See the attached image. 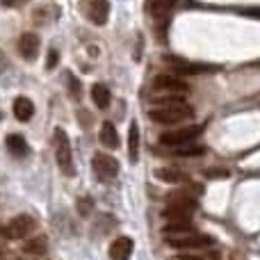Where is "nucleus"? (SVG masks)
<instances>
[{
    "label": "nucleus",
    "mask_w": 260,
    "mask_h": 260,
    "mask_svg": "<svg viewBox=\"0 0 260 260\" xmlns=\"http://www.w3.org/2000/svg\"><path fill=\"white\" fill-rule=\"evenodd\" d=\"M148 117L155 123H180V121H187V119L194 117V108L185 103L180 96H176V99L169 96V99H162L160 108L151 110Z\"/></svg>",
    "instance_id": "nucleus-1"
},
{
    "label": "nucleus",
    "mask_w": 260,
    "mask_h": 260,
    "mask_svg": "<svg viewBox=\"0 0 260 260\" xmlns=\"http://www.w3.org/2000/svg\"><path fill=\"white\" fill-rule=\"evenodd\" d=\"M53 142H55V157H57V165H59V169H62V174L64 176H73L76 174V167H73L71 142H69L67 133H64L62 128H55Z\"/></svg>",
    "instance_id": "nucleus-2"
},
{
    "label": "nucleus",
    "mask_w": 260,
    "mask_h": 260,
    "mask_svg": "<svg viewBox=\"0 0 260 260\" xmlns=\"http://www.w3.org/2000/svg\"><path fill=\"white\" fill-rule=\"evenodd\" d=\"M203 133V126H187V128H178V130H171V133H165L160 137L162 146H183V144H192L199 135Z\"/></svg>",
    "instance_id": "nucleus-3"
},
{
    "label": "nucleus",
    "mask_w": 260,
    "mask_h": 260,
    "mask_svg": "<svg viewBox=\"0 0 260 260\" xmlns=\"http://www.w3.org/2000/svg\"><path fill=\"white\" fill-rule=\"evenodd\" d=\"M91 167H94V174L99 180H112L119 174V162L108 153H96Z\"/></svg>",
    "instance_id": "nucleus-4"
},
{
    "label": "nucleus",
    "mask_w": 260,
    "mask_h": 260,
    "mask_svg": "<svg viewBox=\"0 0 260 260\" xmlns=\"http://www.w3.org/2000/svg\"><path fill=\"white\" fill-rule=\"evenodd\" d=\"M35 226H37L35 217L16 215L7 226H5L3 233H5V238H9V240H21V238H25L27 233H32V231H35Z\"/></svg>",
    "instance_id": "nucleus-5"
},
{
    "label": "nucleus",
    "mask_w": 260,
    "mask_h": 260,
    "mask_svg": "<svg viewBox=\"0 0 260 260\" xmlns=\"http://www.w3.org/2000/svg\"><path fill=\"white\" fill-rule=\"evenodd\" d=\"M153 89L167 91V94H187L189 87L178 76H155L153 78Z\"/></svg>",
    "instance_id": "nucleus-6"
},
{
    "label": "nucleus",
    "mask_w": 260,
    "mask_h": 260,
    "mask_svg": "<svg viewBox=\"0 0 260 260\" xmlns=\"http://www.w3.org/2000/svg\"><path fill=\"white\" fill-rule=\"evenodd\" d=\"M169 244L176 249H201V247H210L212 240L201 233H189L183 235V238H169Z\"/></svg>",
    "instance_id": "nucleus-7"
},
{
    "label": "nucleus",
    "mask_w": 260,
    "mask_h": 260,
    "mask_svg": "<svg viewBox=\"0 0 260 260\" xmlns=\"http://www.w3.org/2000/svg\"><path fill=\"white\" fill-rule=\"evenodd\" d=\"M39 46H41L39 35H35V32H25V35L18 39V53H21L23 59H35L37 55H39Z\"/></svg>",
    "instance_id": "nucleus-8"
},
{
    "label": "nucleus",
    "mask_w": 260,
    "mask_h": 260,
    "mask_svg": "<svg viewBox=\"0 0 260 260\" xmlns=\"http://www.w3.org/2000/svg\"><path fill=\"white\" fill-rule=\"evenodd\" d=\"M87 16L94 25H105L110 18V3L108 0H91L87 5Z\"/></svg>",
    "instance_id": "nucleus-9"
},
{
    "label": "nucleus",
    "mask_w": 260,
    "mask_h": 260,
    "mask_svg": "<svg viewBox=\"0 0 260 260\" xmlns=\"http://www.w3.org/2000/svg\"><path fill=\"white\" fill-rule=\"evenodd\" d=\"M169 62L174 64L176 73H180V76H197V73L215 71V67H210V64H194V62H185V59H176V57H169Z\"/></svg>",
    "instance_id": "nucleus-10"
},
{
    "label": "nucleus",
    "mask_w": 260,
    "mask_h": 260,
    "mask_svg": "<svg viewBox=\"0 0 260 260\" xmlns=\"http://www.w3.org/2000/svg\"><path fill=\"white\" fill-rule=\"evenodd\" d=\"M133 249H135V244L130 238H117L112 244H110V258L112 260H130Z\"/></svg>",
    "instance_id": "nucleus-11"
},
{
    "label": "nucleus",
    "mask_w": 260,
    "mask_h": 260,
    "mask_svg": "<svg viewBox=\"0 0 260 260\" xmlns=\"http://www.w3.org/2000/svg\"><path fill=\"white\" fill-rule=\"evenodd\" d=\"M167 203L169 208H180V210H187V212H194L197 210V199L187 192H174L167 197Z\"/></svg>",
    "instance_id": "nucleus-12"
},
{
    "label": "nucleus",
    "mask_w": 260,
    "mask_h": 260,
    "mask_svg": "<svg viewBox=\"0 0 260 260\" xmlns=\"http://www.w3.org/2000/svg\"><path fill=\"white\" fill-rule=\"evenodd\" d=\"M14 117H16L18 121H30V119L35 117V103H32L30 99H25V96H18V99L14 101Z\"/></svg>",
    "instance_id": "nucleus-13"
},
{
    "label": "nucleus",
    "mask_w": 260,
    "mask_h": 260,
    "mask_svg": "<svg viewBox=\"0 0 260 260\" xmlns=\"http://www.w3.org/2000/svg\"><path fill=\"white\" fill-rule=\"evenodd\" d=\"M5 144H7V151L12 153L14 157H25L27 153H30V146H27L23 135H7Z\"/></svg>",
    "instance_id": "nucleus-14"
},
{
    "label": "nucleus",
    "mask_w": 260,
    "mask_h": 260,
    "mask_svg": "<svg viewBox=\"0 0 260 260\" xmlns=\"http://www.w3.org/2000/svg\"><path fill=\"white\" fill-rule=\"evenodd\" d=\"M99 139L105 148H117L119 146V135H117V128H114L112 121H103L101 126V133H99Z\"/></svg>",
    "instance_id": "nucleus-15"
},
{
    "label": "nucleus",
    "mask_w": 260,
    "mask_h": 260,
    "mask_svg": "<svg viewBox=\"0 0 260 260\" xmlns=\"http://www.w3.org/2000/svg\"><path fill=\"white\" fill-rule=\"evenodd\" d=\"M128 157L133 165L139 160V126H137V121L130 123V130H128Z\"/></svg>",
    "instance_id": "nucleus-16"
},
{
    "label": "nucleus",
    "mask_w": 260,
    "mask_h": 260,
    "mask_svg": "<svg viewBox=\"0 0 260 260\" xmlns=\"http://www.w3.org/2000/svg\"><path fill=\"white\" fill-rule=\"evenodd\" d=\"M91 99H94V105L101 110L110 108V101H112V94H110V89L105 85H101V82H96L94 87H91Z\"/></svg>",
    "instance_id": "nucleus-17"
},
{
    "label": "nucleus",
    "mask_w": 260,
    "mask_h": 260,
    "mask_svg": "<svg viewBox=\"0 0 260 260\" xmlns=\"http://www.w3.org/2000/svg\"><path fill=\"white\" fill-rule=\"evenodd\" d=\"M194 233L192 231V221H169L165 226V235L167 238H183V235Z\"/></svg>",
    "instance_id": "nucleus-18"
},
{
    "label": "nucleus",
    "mask_w": 260,
    "mask_h": 260,
    "mask_svg": "<svg viewBox=\"0 0 260 260\" xmlns=\"http://www.w3.org/2000/svg\"><path fill=\"white\" fill-rule=\"evenodd\" d=\"M155 178H160L162 183H171V185H178V183H185V174L174 167H162V169L155 171Z\"/></svg>",
    "instance_id": "nucleus-19"
},
{
    "label": "nucleus",
    "mask_w": 260,
    "mask_h": 260,
    "mask_svg": "<svg viewBox=\"0 0 260 260\" xmlns=\"http://www.w3.org/2000/svg\"><path fill=\"white\" fill-rule=\"evenodd\" d=\"M23 251L32 253V256H41V253L48 251V238H46V235H37V238H32L30 242H25Z\"/></svg>",
    "instance_id": "nucleus-20"
},
{
    "label": "nucleus",
    "mask_w": 260,
    "mask_h": 260,
    "mask_svg": "<svg viewBox=\"0 0 260 260\" xmlns=\"http://www.w3.org/2000/svg\"><path fill=\"white\" fill-rule=\"evenodd\" d=\"M148 7H151V12L160 18V16H167V14L176 7V0H151Z\"/></svg>",
    "instance_id": "nucleus-21"
},
{
    "label": "nucleus",
    "mask_w": 260,
    "mask_h": 260,
    "mask_svg": "<svg viewBox=\"0 0 260 260\" xmlns=\"http://www.w3.org/2000/svg\"><path fill=\"white\" fill-rule=\"evenodd\" d=\"M174 151L178 153V155H203V153H206V148L192 142V144H183V146H176Z\"/></svg>",
    "instance_id": "nucleus-22"
},
{
    "label": "nucleus",
    "mask_w": 260,
    "mask_h": 260,
    "mask_svg": "<svg viewBox=\"0 0 260 260\" xmlns=\"http://www.w3.org/2000/svg\"><path fill=\"white\" fill-rule=\"evenodd\" d=\"M67 85H69V91H71L73 101H80V96H82V89H80V80H78V78L73 76L71 71H67Z\"/></svg>",
    "instance_id": "nucleus-23"
},
{
    "label": "nucleus",
    "mask_w": 260,
    "mask_h": 260,
    "mask_svg": "<svg viewBox=\"0 0 260 260\" xmlns=\"http://www.w3.org/2000/svg\"><path fill=\"white\" fill-rule=\"evenodd\" d=\"M91 210H94V199H91V197H82V199H78V212H80L82 217L91 215Z\"/></svg>",
    "instance_id": "nucleus-24"
},
{
    "label": "nucleus",
    "mask_w": 260,
    "mask_h": 260,
    "mask_svg": "<svg viewBox=\"0 0 260 260\" xmlns=\"http://www.w3.org/2000/svg\"><path fill=\"white\" fill-rule=\"evenodd\" d=\"M57 62H59V53L55 48H50L48 50V57H46V69H48V71H53V69L57 67Z\"/></svg>",
    "instance_id": "nucleus-25"
},
{
    "label": "nucleus",
    "mask_w": 260,
    "mask_h": 260,
    "mask_svg": "<svg viewBox=\"0 0 260 260\" xmlns=\"http://www.w3.org/2000/svg\"><path fill=\"white\" fill-rule=\"evenodd\" d=\"M206 176H210V178H229V171L226 169H208Z\"/></svg>",
    "instance_id": "nucleus-26"
},
{
    "label": "nucleus",
    "mask_w": 260,
    "mask_h": 260,
    "mask_svg": "<svg viewBox=\"0 0 260 260\" xmlns=\"http://www.w3.org/2000/svg\"><path fill=\"white\" fill-rule=\"evenodd\" d=\"M178 260H203L201 256H194V253H180Z\"/></svg>",
    "instance_id": "nucleus-27"
},
{
    "label": "nucleus",
    "mask_w": 260,
    "mask_h": 260,
    "mask_svg": "<svg viewBox=\"0 0 260 260\" xmlns=\"http://www.w3.org/2000/svg\"><path fill=\"white\" fill-rule=\"evenodd\" d=\"M80 121L82 126H89V112H80Z\"/></svg>",
    "instance_id": "nucleus-28"
},
{
    "label": "nucleus",
    "mask_w": 260,
    "mask_h": 260,
    "mask_svg": "<svg viewBox=\"0 0 260 260\" xmlns=\"http://www.w3.org/2000/svg\"><path fill=\"white\" fill-rule=\"evenodd\" d=\"M16 3H23V0H3L5 7H9V5H16Z\"/></svg>",
    "instance_id": "nucleus-29"
}]
</instances>
